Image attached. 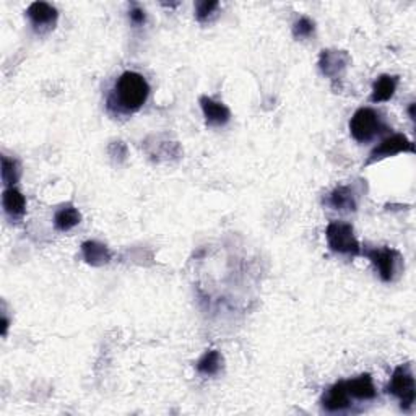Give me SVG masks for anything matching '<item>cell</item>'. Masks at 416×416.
I'll return each instance as SVG.
<instances>
[{
  "mask_svg": "<svg viewBox=\"0 0 416 416\" xmlns=\"http://www.w3.org/2000/svg\"><path fill=\"white\" fill-rule=\"evenodd\" d=\"M350 56L348 52L345 51H327L321 52L319 57V67L324 75L330 77V78H339L344 75V72L346 70V67L350 66Z\"/></svg>",
  "mask_w": 416,
  "mask_h": 416,
  "instance_id": "obj_8",
  "label": "cell"
},
{
  "mask_svg": "<svg viewBox=\"0 0 416 416\" xmlns=\"http://www.w3.org/2000/svg\"><path fill=\"white\" fill-rule=\"evenodd\" d=\"M353 399L346 389V380H340L332 385V387L327 389V392L322 397V407H324L327 412H344V410L350 408Z\"/></svg>",
  "mask_w": 416,
  "mask_h": 416,
  "instance_id": "obj_9",
  "label": "cell"
},
{
  "mask_svg": "<svg viewBox=\"0 0 416 416\" xmlns=\"http://www.w3.org/2000/svg\"><path fill=\"white\" fill-rule=\"evenodd\" d=\"M82 256L85 259L86 263H90L93 267H101L111 262L112 254L105 244L98 241H86L82 244Z\"/></svg>",
  "mask_w": 416,
  "mask_h": 416,
  "instance_id": "obj_12",
  "label": "cell"
},
{
  "mask_svg": "<svg viewBox=\"0 0 416 416\" xmlns=\"http://www.w3.org/2000/svg\"><path fill=\"white\" fill-rule=\"evenodd\" d=\"M129 17H130V22L137 24V26H140V24H144L146 22V15H145V10L140 8V7H132L130 12H129Z\"/></svg>",
  "mask_w": 416,
  "mask_h": 416,
  "instance_id": "obj_21",
  "label": "cell"
},
{
  "mask_svg": "<svg viewBox=\"0 0 416 416\" xmlns=\"http://www.w3.org/2000/svg\"><path fill=\"white\" fill-rule=\"evenodd\" d=\"M387 130L384 117L373 107H360L350 121L351 137L358 144H369L376 137Z\"/></svg>",
  "mask_w": 416,
  "mask_h": 416,
  "instance_id": "obj_2",
  "label": "cell"
},
{
  "mask_svg": "<svg viewBox=\"0 0 416 416\" xmlns=\"http://www.w3.org/2000/svg\"><path fill=\"white\" fill-rule=\"evenodd\" d=\"M26 15L31 22L33 28L39 33L49 31L56 24L59 13L56 7H52L51 3L46 2H33L26 10Z\"/></svg>",
  "mask_w": 416,
  "mask_h": 416,
  "instance_id": "obj_7",
  "label": "cell"
},
{
  "mask_svg": "<svg viewBox=\"0 0 416 416\" xmlns=\"http://www.w3.org/2000/svg\"><path fill=\"white\" fill-rule=\"evenodd\" d=\"M346 389L353 400H373L378 395L373 378L369 374H361L360 378L346 380Z\"/></svg>",
  "mask_w": 416,
  "mask_h": 416,
  "instance_id": "obj_11",
  "label": "cell"
},
{
  "mask_svg": "<svg viewBox=\"0 0 416 416\" xmlns=\"http://www.w3.org/2000/svg\"><path fill=\"white\" fill-rule=\"evenodd\" d=\"M408 112H410V117H412V119H415V102H412V105H410Z\"/></svg>",
  "mask_w": 416,
  "mask_h": 416,
  "instance_id": "obj_23",
  "label": "cell"
},
{
  "mask_svg": "<svg viewBox=\"0 0 416 416\" xmlns=\"http://www.w3.org/2000/svg\"><path fill=\"white\" fill-rule=\"evenodd\" d=\"M366 256L373 263L376 272L379 273V277L383 278L384 282H392L395 275L399 272V265L402 262V256H400L399 251L390 247H383V249H368L364 251Z\"/></svg>",
  "mask_w": 416,
  "mask_h": 416,
  "instance_id": "obj_5",
  "label": "cell"
},
{
  "mask_svg": "<svg viewBox=\"0 0 416 416\" xmlns=\"http://www.w3.org/2000/svg\"><path fill=\"white\" fill-rule=\"evenodd\" d=\"M399 77L395 75H383L374 82L373 85V95L371 101L373 102H384L392 100L395 91H397Z\"/></svg>",
  "mask_w": 416,
  "mask_h": 416,
  "instance_id": "obj_15",
  "label": "cell"
},
{
  "mask_svg": "<svg viewBox=\"0 0 416 416\" xmlns=\"http://www.w3.org/2000/svg\"><path fill=\"white\" fill-rule=\"evenodd\" d=\"M148 82L140 73L124 72L117 78L114 90H112L109 100H107V106H109V109L130 114V112L139 111L148 100Z\"/></svg>",
  "mask_w": 416,
  "mask_h": 416,
  "instance_id": "obj_1",
  "label": "cell"
},
{
  "mask_svg": "<svg viewBox=\"0 0 416 416\" xmlns=\"http://www.w3.org/2000/svg\"><path fill=\"white\" fill-rule=\"evenodd\" d=\"M223 358L217 350H210L205 353L197 363V371L203 376H215L218 374V371L222 369Z\"/></svg>",
  "mask_w": 416,
  "mask_h": 416,
  "instance_id": "obj_17",
  "label": "cell"
},
{
  "mask_svg": "<svg viewBox=\"0 0 416 416\" xmlns=\"http://www.w3.org/2000/svg\"><path fill=\"white\" fill-rule=\"evenodd\" d=\"M218 2L215 0H203V2H197L195 5V15H197L199 22H205L210 15H212L215 10L218 8Z\"/></svg>",
  "mask_w": 416,
  "mask_h": 416,
  "instance_id": "obj_20",
  "label": "cell"
},
{
  "mask_svg": "<svg viewBox=\"0 0 416 416\" xmlns=\"http://www.w3.org/2000/svg\"><path fill=\"white\" fill-rule=\"evenodd\" d=\"M325 238L329 242L330 251L341 256H360L361 246L355 236V229L350 223L332 222L325 229Z\"/></svg>",
  "mask_w": 416,
  "mask_h": 416,
  "instance_id": "obj_3",
  "label": "cell"
},
{
  "mask_svg": "<svg viewBox=\"0 0 416 416\" xmlns=\"http://www.w3.org/2000/svg\"><path fill=\"white\" fill-rule=\"evenodd\" d=\"M20 179V164L18 161L2 156V180L7 187H13V184Z\"/></svg>",
  "mask_w": 416,
  "mask_h": 416,
  "instance_id": "obj_18",
  "label": "cell"
},
{
  "mask_svg": "<svg viewBox=\"0 0 416 416\" xmlns=\"http://www.w3.org/2000/svg\"><path fill=\"white\" fill-rule=\"evenodd\" d=\"M314 29H316L314 22H312L311 18L302 17L298 20V22L295 23V26H293V34H295L296 39H306V38H311L312 34H314Z\"/></svg>",
  "mask_w": 416,
  "mask_h": 416,
  "instance_id": "obj_19",
  "label": "cell"
},
{
  "mask_svg": "<svg viewBox=\"0 0 416 416\" xmlns=\"http://www.w3.org/2000/svg\"><path fill=\"white\" fill-rule=\"evenodd\" d=\"M200 106H202L205 121H207L208 125H215V127H222L226 125L229 119H231V112L223 102H218L212 100L208 96H202L200 98Z\"/></svg>",
  "mask_w": 416,
  "mask_h": 416,
  "instance_id": "obj_10",
  "label": "cell"
},
{
  "mask_svg": "<svg viewBox=\"0 0 416 416\" xmlns=\"http://www.w3.org/2000/svg\"><path fill=\"white\" fill-rule=\"evenodd\" d=\"M407 151L408 153H415L413 141L408 140L403 134H394L387 137V139H384L379 144V146H376V148L371 151L369 160L366 161V164L376 163V161L389 158V156L399 153H407Z\"/></svg>",
  "mask_w": 416,
  "mask_h": 416,
  "instance_id": "obj_6",
  "label": "cell"
},
{
  "mask_svg": "<svg viewBox=\"0 0 416 416\" xmlns=\"http://www.w3.org/2000/svg\"><path fill=\"white\" fill-rule=\"evenodd\" d=\"M2 205L3 212L12 219L22 218L24 212H26V200H24V195L15 187H7L3 190Z\"/></svg>",
  "mask_w": 416,
  "mask_h": 416,
  "instance_id": "obj_13",
  "label": "cell"
},
{
  "mask_svg": "<svg viewBox=\"0 0 416 416\" xmlns=\"http://www.w3.org/2000/svg\"><path fill=\"white\" fill-rule=\"evenodd\" d=\"M329 205L332 208L340 210V212H355L356 197L353 189L348 185H340V187L334 189L329 195Z\"/></svg>",
  "mask_w": 416,
  "mask_h": 416,
  "instance_id": "obj_14",
  "label": "cell"
},
{
  "mask_svg": "<svg viewBox=\"0 0 416 416\" xmlns=\"http://www.w3.org/2000/svg\"><path fill=\"white\" fill-rule=\"evenodd\" d=\"M7 329H8V319L7 317H2V335H7Z\"/></svg>",
  "mask_w": 416,
  "mask_h": 416,
  "instance_id": "obj_22",
  "label": "cell"
},
{
  "mask_svg": "<svg viewBox=\"0 0 416 416\" xmlns=\"http://www.w3.org/2000/svg\"><path fill=\"white\" fill-rule=\"evenodd\" d=\"M387 392L397 397L400 400V407L407 410V412L413 407L416 399V385L412 366L403 364L394 371L387 385Z\"/></svg>",
  "mask_w": 416,
  "mask_h": 416,
  "instance_id": "obj_4",
  "label": "cell"
},
{
  "mask_svg": "<svg viewBox=\"0 0 416 416\" xmlns=\"http://www.w3.org/2000/svg\"><path fill=\"white\" fill-rule=\"evenodd\" d=\"M82 222V215L73 205H63L62 208H59L56 215H54V224L59 231H70L72 228H75L78 223Z\"/></svg>",
  "mask_w": 416,
  "mask_h": 416,
  "instance_id": "obj_16",
  "label": "cell"
}]
</instances>
